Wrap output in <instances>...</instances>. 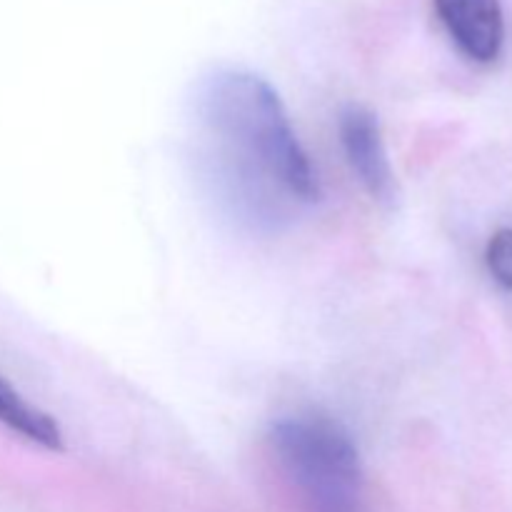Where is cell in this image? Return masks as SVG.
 I'll return each mask as SVG.
<instances>
[{"instance_id":"3957f363","label":"cell","mask_w":512,"mask_h":512,"mask_svg":"<svg viewBox=\"0 0 512 512\" xmlns=\"http://www.w3.org/2000/svg\"><path fill=\"white\" fill-rule=\"evenodd\" d=\"M340 143L360 185L375 200H383V203L393 200V168H390L378 118L363 105L345 108V113L340 115Z\"/></svg>"},{"instance_id":"6da1fadb","label":"cell","mask_w":512,"mask_h":512,"mask_svg":"<svg viewBox=\"0 0 512 512\" xmlns=\"http://www.w3.org/2000/svg\"><path fill=\"white\" fill-rule=\"evenodd\" d=\"M215 183L238 218L278 230L320 198L313 163L273 85L248 70H218L200 95Z\"/></svg>"},{"instance_id":"277c9868","label":"cell","mask_w":512,"mask_h":512,"mask_svg":"<svg viewBox=\"0 0 512 512\" xmlns=\"http://www.w3.org/2000/svg\"><path fill=\"white\" fill-rule=\"evenodd\" d=\"M450 38L475 63H493L505 43V15L500 0H435Z\"/></svg>"},{"instance_id":"8992f818","label":"cell","mask_w":512,"mask_h":512,"mask_svg":"<svg viewBox=\"0 0 512 512\" xmlns=\"http://www.w3.org/2000/svg\"><path fill=\"white\" fill-rule=\"evenodd\" d=\"M490 275L498 280L503 288L512 290V230L503 228L490 238L488 250H485Z\"/></svg>"},{"instance_id":"7a4b0ae2","label":"cell","mask_w":512,"mask_h":512,"mask_svg":"<svg viewBox=\"0 0 512 512\" xmlns=\"http://www.w3.org/2000/svg\"><path fill=\"white\" fill-rule=\"evenodd\" d=\"M268 443L300 512H370L358 448L338 420L293 415L273 425Z\"/></svg>"},{"instance_id":"5b68a950","label":"cell","mask_w":512,"mask_h":512,"mask_svg":"<svg viewBox=\"0 0 512 512\" xmlns=\"http://www.w3.org/2000/svg\"><path fill=\"white\" fill-rule=\"evenodd\" d=\"M0 425L45 450L60 453L65 448L63 430L55 423L53 415L43 413L33 403H28L3 375H0Z\"/></svg>"}]
</instances>
